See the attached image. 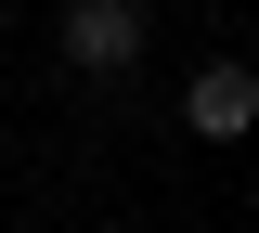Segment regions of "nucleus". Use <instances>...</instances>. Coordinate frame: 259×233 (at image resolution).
I'll return each instance as SVG.
<instances>
[{"instance_id": "obj_1", "label": "nucleus", "mask_w": 259, "mask_h": 233, "mask_svg": "<svg viewBox=\"0 0 259 233\" xmlns=\"http://www.w3.org/2000/svg\"><path fill=\"white\" fill-rule=\"evenodd\" d=\"M65 65L78 78H130L143 65V0H65Z\"/></svg>"}, {"instance_id": "obj_2", "label": "nucleus", "mask_w": 259, "mask_h": 233, "mask_svg": "<svg viewBox=\"0 0 259 233\" xmlns=\"http://www.w3.org/2000/svg\"><path fill=\"white\" fill-rule=\"evenodd\" d=\"M182 117H194L207 143H246V130H259V78H246V65H194Z\"/></svg>"}]
</instances>
